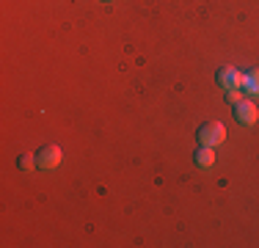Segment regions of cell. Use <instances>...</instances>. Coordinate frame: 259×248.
I'll return each mask as SVG.
<instances>
[{"label":"cell","instance_id":"1","mask_svg":"<svg viewBox=\"0 0 259 248\" xmlns=\"http://www.w3.org/2000/svg\"><path fill=\"white\" fill-rule=\"evenodd\" d=\"M224 138H226V127L221 121H207V124H201L199 127V144L201 146H218V144H224Z\"/></svg>","mask_w":259,"mask_h":248},{"label":"cell","instance_id":"2","mask_svg":"<svg viewBox=\"0 0 259 248\" xmlns=\"http://www.w3.org/2000/svg\"><path fill=\"white\" fill-rule=\"evenodd\" d=\"M61 160H64L61 146H45V149H39V154H36V163H39V169H45V171L58 169Z\"/></svg>","mask_w":259,"mask_h":248},{"label":"cell","instance_id":"3","mask_svg":"<svg viewBox=\"0 0 259 248\" xmlns=\"http://www.w3.org/2000/svg\"><path fill=\"white\" fill-rule=\"evenodd\" d=\"M234 119L240 124H245V127H251V124H256V119H259V108L254 102H248V99H240V102L234 105Z\"/></svg>","mask_w":259,"mask_h":248},{"label":"cell","instance_id":"4","mask_svg":"<svg viewBox=\"0 0 259 248\" xmlns=\"http://www.w3.org/2000/svg\"><path fill=\"white\" fill-rule=\"evenodd\" d=\"M218 83L224 86V89H240V86H243V74L237 69H232V66H224V69L218 72Z\"/></svg>","mask_w":259,"mask_h":248},{"label":"cell","instance_id":"5","mask_svg":"<svg viewBox=\"0 0 259 248\" xmlns=\"http://www.w3.org/2000/svg\"><path fill=\"white\" fill-rule=\"evenodd\" d=\"M196 163H199L201 169H209V166L215 163V149L212 146H201L199 152H196Z\"/></svg>","mask_w":259,"mask_h":248},{"label":"cell","instance_id":"6","mask_svg":"<svg viewBox=\"0 0 259 248\" xmlns=\"http://www.w3.org/2000/svg\"><path fill=\"white\" fill-rule=\"evenodd\" d=\"M243 86L251 91V94H259V66L251 69L248 74H243Z\"/></svg>","mask_w":259,"mask_h":248},{"label":"cell","instance_id":"7","mask_svg":"<svg viewBox=\"0 0 259 248\" xmlns=\"http://www.w3.org/2000/svg\"><path fill=\"white\" fill-rule=\"evenodd\" d=\"M33 166H39L33 154H25V157L20 160V169H22V171H33Z\"/></svg>","mask_w":259,"mask_h":248},{"label":"cell","instance_id":"8","mask_svg":"<svg viewBox=\"0 0 259 248\" xmlns=\"http://www.w3.org/2000/svg\"><path fill=\"white\" fill-rule=\"evenodd\" d=\"M240 99H243V94H240V89H229V91H226V102L237 105Z\"/></svg>","mask_w":259,"mask_h":248}]
</instances>
